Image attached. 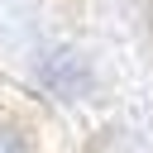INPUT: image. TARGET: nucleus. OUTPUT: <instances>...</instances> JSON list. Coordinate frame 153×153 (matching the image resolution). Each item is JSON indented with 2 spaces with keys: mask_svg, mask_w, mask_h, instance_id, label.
I'll use <instances>...</instances> for the list:
<instances>
[{
  "mask_svg": "<svg viewBox=\"0 0 153 153\" xmlns=\"http://www.w3.org/2000/svg\"><path fill=\"white\" fill-rule=\"evenodd\" d=\"M0 153H29L24 134H19V129H10V124H0Z\"/></svg>",
  "mask_w": 153,
  "mask_h": 153,
  "instance_id": "obj_1",
  "label": "nucleus"
}]
</instances>
